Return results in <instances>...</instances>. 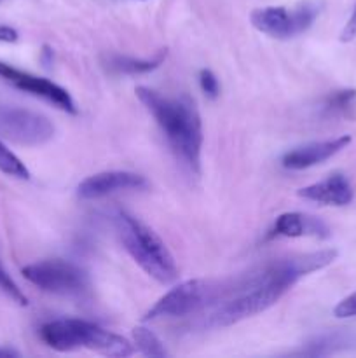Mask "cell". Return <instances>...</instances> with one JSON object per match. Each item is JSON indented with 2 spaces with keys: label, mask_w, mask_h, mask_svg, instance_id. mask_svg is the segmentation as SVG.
Instances as JSON below:
<instances>
[{
  "label": "cell",
  "mask_w": 356,
  "mask_h": 358,
  "mask_svg": "<svg viewBox=\"0 0 356 358\" xmlns=\"http://www.w3.org/2000/svg\"><path fill=\"white\" fill-rule=\"evenodd\" d=\"M166 50L159 51L154 58L148 60H140V58L131 56H121V54H110L107 58V67L110 70L118 72V74H126V76H140V74H148V72L155 70L161 67L164 60H166Z\"/></svg>",
  "instance_id": "obj_14"
},
{
  "label": "cell",
  "mask_w": 356,
  "mask_h": 358,
  "mask_svg": "<svg viewBox=\"0 0 356 358\" xmlns=\"http://www.w3.org/2000/svg\"><path fill=\"white\" fill-rule=\"evenodd\" d=\"M337 259L335 250L297 253L283 257L252 271L241 278H232V286L219 304L210 309L206 327H229L255 317L276 304L297 282L311 273L326 268Z\"/></svg>",
  "instance_id": "obj_1"
},
{
  "label": "cell",
  "mask_w": 356,
  "mask_h": 358,
  "mask_svg": "<svg viewBox=\"0 0 356 358\" xmlns=\"http://www.w3.org/2000/svg\"><path fill=\"white\" fill-rule=\"evenodd\" d=\"M0 136L19 145L37 147L53 140L54 126L46 116L34 110L0 105Z\"/></svg>",
  "instance_id": "obj_8"
},
{
  "label": "cell",
  "mask_w": 356,
  "mask_h": 358,
  "mask_svg": "<svg viewBox=\"0 0 356 358\" xmlns=\"http://www.w3.org/2000/svg\"><path fill=\"white\" fill-rule=\"evenodd\" d=\"M318 14L320 8L313 2L300 4L293 11L287 8H262L252 12V25L269 37L287 41L309 30Z\"/></svg>",
  "instance_id": "obj_7"
},
{
  "label": "cell",
  "mask_w": 356,
  "mask_h": 358,
  "mask_svg": "<svg viewBox=\"0 0 356 358\" xmlns=\"http://www.w3.org/2000/svg\"><path fill=\"white\" fill-rule=\"evenodd\" d=\"M351 143V136L342 135L337 138L330 140H320V142H309L304 143L300 147L288 151L287 154L281 158V165L287 170H307L316 165H322L326 159L333 158L335 154L346 149Z\"/></svg>",
  "instance_id": "obj_11"
},
{
  "label": "cell",
  "mask_w": 356,
  "mask_h": 358,
  "mask_svg": "<svg viewBox=\"0 0 356 358\" xmlns=\"http://www.w3.org/2000/svg\"><path fill=\"white\" fill-rule=\"evenodd\" d=\"M19 351L14 350L11 346H4V344H0V358H16L19 357Z\"/></svg>",
  "instance_id": "obj_24"
},
{
  "label": "cell",
  "mask_w": 356,
  "mask_h": 358,
  "mask_svg": "<svg viewBox=\"0 0 356 358\" xmlns=\"http://www.w3.org/2000/svg\"><path fill=\"white\" fill-rule=\"evenodd\" d=\"M133 344L145 357H166L168 350L163 341L147 327L133 328Z\"/></svg>",
  "instance_id": "obj_15"
},
{
  "label": "cell",
  "mask_w": 356,
  "mask_h": 358,
  "mask_svg": "<svg viewBox=\"0 0 356 358\" xmlns=\"http://www.w3.org/2000/svg\"><path fill=\"white\" fill-rule=\"evenodd\" d=\"M41 339L54 351H74L86 348L105 357L124 358L135 353L133 343L126 337L105 330L100 325L77 318L47 322L38 330Z\"/></svg>",
  "instance_id": "obj_4"
},
{
  "label": "cell",
  "mask_w": 356,
  "mask_h": 358,
  "mask_svg": "<svg viewBox=\"0 0 356 358\" xmlns=\"http://www.w3.org/2000/svg\"><path fill=\"white\" fill-rule=\"evenodd\" d=\"M0 77L5 83L11 84V86H14L16 90L25 91V93L32 94V96H37V98L51 103V105L63 110V112L72 114V116L77 114V105L69 91L58 86L53 81L34 76L30 72L19 70V68L4 63V61H0Z\"/></svg>",
  "instance_id": "obj_9"
},
{
  "label": "cell",
  "mask_w": 356,
  "mask_h": 358,
  "mask_svg": "<svg viewBox=\"0 0 356 358\" xmlns=\"http://www.w3.org/2000/svg\"><path fill=\"white\" fill-rule=\"evenodd\" d=\"M199 86H201L203 93L210 96V98L215 100L220 94V83L212 70H206L205 68V70L199 72Z\"/></svg>",
  "instance_id": "obj_20"
},
{
  "label": "cell",
  "mask_w": 356,
  "mask_h": 358,
  "mask_svg": "<svg viewBox=\"0 0 356 358\" xmlns=\"http://www.w3.org/2000/svg\"><path fill=\"white\" fill-rule=\"evenodd\" d=\"M21 275L41 291L61 297H84L91 288L86 269L69 260H41L21 269Z\"/></svg>",
  "instance_id": "obj_6"
},
{
  "label": "cell",
  "mask_w": 356,
  "mask_h": 358,
  "mask_svg": "<svg viewBox=\"0 0 356 358\" xmlns=\"http://www.w3.org/2000/svg\"><path fill=\"white\" fill-rule=\"evenodd\" d=\"M112 222L126 252L151 278L163 285L177 282L178 268L173 255L147 224L126 210H115Z\"/></svg>",
  "instance_id": "obj_3"
},
{
  "label": "cell",
  "mask_w": 356,
  "mask_h": 358,
  "mask_svg": "<svg viewBox=\"0 0 356 358\" xmlns=\"http://www.w3.org/2000/svg\"><path fill=\"white\" fill-rule=\"evenodd\" d=\"M148 187V182L144 175L133 171H102L84 178L77 187V196L80 200H100L110 194L126 193V191H144Z\"/></svg>",
  "instance_id": "obj_10"
},
{
  "label": "cell",
  "mask_w": 356,
  "mask_h": 358,
  "mask_svg": "<svg viewBox=\"0 0 356 358\" xmlns=\"http://www.w3.org/2000/svg\"><path fill=\"white\" fill-rule=\"evenodd\" d=\"M356 102V90H342L335 91L326 98L323 110L329 116H341V114L348 112Z\"/></svg>",
  "instance_id": "obj_17"
},
{
  "label": "cell",
  "mask_w": 356,
  "mask_h": 358,
  "mask_svg": "<svg viewBox=\"0 0 356 358\" xmlns=\"http://www.w3.org/2000/svg\"><path fill=\"white\" fill-rule=\"evenodd\" d=\"M137 96L152 114L177 159L190 173H199L203 149V123L190 96H163L151 87L138 86Z\"/></svg>",
  "instance_id": "obj_2"
},
{
  "label": "cell",
  "mask_w": 356,
  "mask_h": 358,
  "mask_svg": "<svg viewBox=\"0 0 356 358\" xmlns=\"http://www.w3.org/2000/svg\"><path fill=\"white\" fill-rule=\"evenodd\" d=\"M299 196L307 201L329 204V207H346L355 198V191L346 175L333 173L325 180L302 187L299 191Z\"/></svg>",
  "instance_id": "obj_12"
},
{
  "label": "cell",
  "mask_w": 356,
  "mask_h": 358,
  "mask_svg": "<svg viewBox=\"0 0 356 358\" xmlns=\"http://www.w3.org/2000/svg\"><path fill=\"white\" fill-rule=\"evenodd\" d=\"M19 34L11 27H5V25H0V42H8V44H14L18 42Z\"/></svg>",
  "instance_id": "obj_23"
},
{
  "label": "cell",
  "mask_w": 356,
  "mask_h": 358,
  "mask_svg": "<svg viewBox=\"0 0 356 358\" xmlns=\"http://www.w3.org/2000/svg\"><path fill=\"white\" fill-rule=\"evenodd\" d=\"M231 286L232 280H187L178 283L148 309L144 322L190 317L212 309L229 294Z\"/></svg>",
  "instance_id": "obj_5"
},
{
  "label": "cell",
  "mask_w": 356,
  "mask_h": 358,
  "mask_svg": "<svg viewBox=\"0 0 356 358\" xmlns=\"http://www.w3.org/2000/svg\"><path fill=\"white\" fill-rule=\"evenodd\" d=\"M0 292L8 295V297L11 299V301H14L16 304H19V306L28 304V297L23 294V291L19 288L18 283L11 278V275L5 271V268L2 266V262H0Z\"/></svg>",
  "instance_id": "obj_19"
},
{
  "label": "cell",
  "mask_w": 356,
  "mask_h": 358,
  "mask_svg": "<svg viewBox=\"0 0 356 358\" xmlns=\"http://www.w3.org/2000/svg\"><path fill=\"white\" fill-rule=\"evenodd\" d=\"M333 315L337 318L356 317V292L348 295L346 299H342V301L335 306V309H333Z\"/></svg>",
  "instance_id": "obj_21"
},
{
  "label": "cell",
  "mask_w": 356,
  "mask_h": 358,
  "mask_svg": "<svg viewBox=\"0 0 356 358\" xmlns=\"http://www.w3.org/2000/svg\"><path fill=\"white\" fill-rule=\"evenodd\" d=\"M341 344H344V339L341 336H325L318 337L316 341L307 344L306 350H300L299 355H311V357H316V355H329L333 353L335 350L341 348Z\"/></svg>",
  "instance_id": "obj_18"
},
{
  "label": "cell",
  "mask_w": 356,
  "mask_h": 358,
  "mask_svg": "<svg viewBox=\"0 0 356 358\" xmlns=\"http://www.w3.org/2000/svg\"><path fill=\"white\" fill-rule=\"evenodd\" d=\"M356 39V6L353 9V14L349 16L348 23H346L344 30L341 32V41L342 42H351Z\"/></svg>",
  "instance_id": "obj_22"
},
{
  "label": "cell",
  "mask_w": 356,
  "mask_h": 358,
  "mask_svg": "<svg viewBox=\"0 0 356 358\" xmlns=\"http://www.w3.org/2000/svg\"><path fill=\"white\" fill-rule=\"evenodd\" d=\"M329 238L330 229L323 220L302 211H287L274 220L269 238Z\"/></svg>",
  "instance_id": "obj_13"
},
{
  "label": "cell",
  "mask_w": 356,
  "mask_h": 358,
  "mask_svg": "<svg viewBox=\"0 0 356 358\" xmlns=\"http://www.w3.org/2000/svg\"><path fill=\"white\" fill-rule=\"evenodd\" d=\"M0 171L9 177L21 178V180H28L30 178V171L25 166V162L4 145V142L0 140Z\"/></svg>",
  "instance_id": "obj_16"
}]
</instances>
